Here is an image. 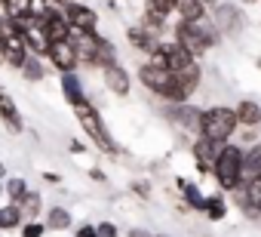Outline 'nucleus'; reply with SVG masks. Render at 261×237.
<instances>
[{
  "mask_svg": "<svg viewBox=\"0 0 261 237\" xmlns=\"http://www.w3.org/2000/svg\"><path fill=\"white\" fill-rule=\"evenodd\" d=\"M22 212H28V216H37L40 212V194L37 191H28L25 197H22V206H19Z\"/></svg>",
  "mask_w": 261,
  "mask_h": 237,
  "instance_id": "nucleus-28",
  "label": "nucleus"
},
{
  "mask_svg": "<svg viewBox=\"0 0 261 237\" xmlns=\"http://www.w3.org/2000/svg\"><path fill=\"white\" fill-rule=\"evenodd\" d=\"M105 86H108L114 96H126V92H129V74H126V68L117 65V62L105 65Z\"/></svg>",
  "mask_w": 261,
  "mask_h": 237,
  "instance_id": "nucleus-12",
  "label": "nucleus"
},
{
  "mask_svg": "<svg viewBox=\"0 0 261 237\" xmlns=\"http://www.w3.org/2000/svg\"><path fill=\"white\" fill-rule=\"evenodd\" d=\"M31 10H34V0H4L7 19H25L31 16Z\"/></svg>",
  "mask_w": 261,
  "mask_h": 237,
  "instance_id": "nucleus-21",
  "label": "nucleus"
},
{
  "mask_svg": "<svg viewBox=\"0 0 261 237\" xmlns=\"http://www.w3.org/2000/svg\"><path fill=\"white\" fill-rule=\"evenodd\" d=\"M22 237H43V225H37V222H28V225L22 228Z\"/></svg>",
  "mask_w": 261,
  "mask_h": 237,
  "instance_id": "nucleus-33",
  "label": "nucleus"
},
{
  "mask_svg": "<svg viewBox=\"0 0 261 237\" xmlns=\"http://www.w3.org/2000/svg\"><path fill=\"white\" fill-rule=\"evenodd\" d=\"M62 16L71 25V31H95V25H98V16L86 4H68Z\"/></svg>",
  "mask_w": 261,
  "mask_h": 237,
  "instance_id": "nucleus-9",
  "label": "nucleus"
},
{
  "mask_svg": "<svg viewBox=\"0 0 261 237\" xmlns=\"http://www.w3.org/2000/svg\"><path fill=\"white\" fill-rule=\"evenodd\" d=\"M40 31L46 34V40L49 43H62V40H68L71 37V25L65 22V16L62 13H56V10H46V13H40Z\"/></svg>",
  "mask_w": 261,
  "mask_h": 237,
  "instance_id": "nucleus-8",
  "label": "nucleus"
},
{
  "mask_svg": "<svg viewBox=\"0 0 261 237\" xmlns=\"http://www.w3.org/2000/svg\"><path fill=\"white\" fill-rule=\"evenodd\" d=\"M212 173H215V179H218V185H221L224 191H233V188H240L243 151H240V148H233V145H224V148L218 151L215 163H212Z\"/></svg>",
  "mask_w": 261,
  "mask_h": 237,
  "instance_id": "nucleus-5",
  "label": "nucleus"
},
{
  "mask_svg": "<svg viewBox=\"0 0 261 237\" xmlns=\"http://www.w3.org/2000/svg\"><path fill=\"white\" fill-rule=\"evenodd\" d=\"M200 4H203V7H206V4H215V0H200Z\"/></svg>",
  "mask_w": 261,
  "mask_h": 237,
  "instance_id": "nucleus-35",
  "label": "nucleus"
},
{
  "mask_svg": "<svg viewBox=\"0 0 261 237\" xmlns=\"http://www.w3.org/2000/svg\"><path fill=\"white\" fill-rule=\"evenodd\" d=\"M139 77H142V83L151 89V92H157V96H163V99H169V102H175V105H181L188 96H191V89L172 74V71H166V68H157V65H142V71H139Z\"/></svg>",
  "mask_w": 261,
  "mask_h": 237,
  "instance_id": "nucleus-2",
  "label": "nucleus"
},
{
  "mask_svg": "<svg viewBox=\"0 0 261 237\" xmlns=\"http://www.w3.org/2000/svg\"><path fill=\"white\" fill-rule=\"evenodd\" d=\"M22 37H25V46H31L34 53H46V50H49V40H46V34L40 31V25H31Z\"/></svg>",
  "mask_w": 261,
  "mask_h": 237,
  "instance_id": "nucleus-22",
  "label": "nucleus"
},
{
  "mask_svg": "<svg viewBox=\"0 0 261 237\" xmlns=\"http://www.w3.org/2000/svg\"><path fill=\"white\" fill-rule=\"evenodd\" d=\"M151 65L172 71L191 92H194L197 83H200V65H197L194 56H191L185 46H178V43H160V46L151 53Z\"/></svg>",
  "mask_w": 261,
  "mask_h": 237,
  "instance_id": "nucleus-1",
  "label": "nucleus"
},
{
  "mask_svg": "<svg viewBox=\"0 0 261 237\" xmlns=\"http://www.w3.org/2000/svg\"><path fill=\"white\" fill-rule=\"evenodd\" d=\"M221 148H224L221 142H212V139H203V136H200V142L194 145V157H197V170H200V173H209Z\"/></svg>",
  "mask_w": 261,
  "mask_h": 237,
  "instance_id": "nucleus-11",
  "label": "nucleus"
},
{
  "mask_svg": "<svg viewBox=\"0 0 261 237\" xmlns=\"http://www.w3.org/2000/svg\"><path fill=\"white\" fill-rule=\"evenodd\" d=\"M7 194H10L13 200H22V197L28 194V185H25V179H10V182H7Z\"/></svg>",
  "mask_w": 261,
  "mask_h": 237,
  "instance_id": "nucleus-30",
  "label": "nucleus"
},
{
  "mask_svg": "<svg viewBox=\"0 0 261 237\" xmlns=\"http://www.w3.org/2000/svg\"><path fill=\"white\" fill-rule=\"evenodd\" d=\"M49 59H53V65L59 68V71H74V65H77V53H74V46H71V40H62V43H49Z\"/></svg>",
  "mask_w": 261,
  "mask_h": 237,
  "instance_id": "nucleus-10",
  "label": "nucleus"
},
{
  "mask_svg": "<svg viewBox=\"0 0 261 237\" xmlns=\"http://www.w3.org/2000/svg\"><path fill=\"white\" fill-rule=\"evenodd\" d=\"M0 191H4V185H0Z\"/></svg>",
  "mask_w": 261,
  "mask_h": 237,
  "instance_id": "nucleus-37",
  "label": "nucleus"
},
{
  "mask_svg": "<svg viewBox=\"0 0 261 237\" xmlns=\"http://www.w3.org/2000/svg\"><path fill=\"white\" fill-rule=\"evenodd\" d=\"M95 237H117V225H111V222L95 225Z\"/></svg>",
  "mask_w": 261,
  "mask_h": 237,
  "instance_id": "nucleus-32",
  "label": "nucleus"
},
{
  "mask_svg": "<svg viewBox=\"0 0 261 237\" xmlns=\"http://www.w3.org/2000/svg\"><path fill=\"white\" fill-rule=\"evenodd\" d=\"M261 179V145H255L249 154H243V173H240V185Z\"/></svg>",
  "mask_w": 261,
  "mask_h": 237,
  "instance_id": "nucleus-13",
  "label": "nucleus"
},
{
  "mask_svg": "<svg viewBox=\"0 0 261 237\" xmlns=\"http://www.w3.org/2000/svg\"><path fill=\"white\" fill-rule=\"evenodd\" d=\"M77 237H95V228L92 225H80L77 228Z\"/></svg>",
  "mask_w": 261,
  "mask_h": 237,
  "instance_id": "nucleus-34",
  "label": "nucleus"
},
{
  "mask_svg": "<svg viewBox=\"0 0 261 237\" xmlns=\"http://www.w3.org/2000/svg\"><path fill=\"white\" fill-rule=\"evenodd\" d=\"M22 71H25V77H28V80H40V77H43V65H40L37 59H31V56L25 59Z\"/></svg>",
  "mask_w": 261,
  "mask_h": 237,
  "instance_id": "nucleus-29",
  "label": "nucleus"
},
{
  "mask_svg": "<svg viewBox=\"0 0 261 237\" xmlns=\"http://www.w3.org/2000/svg\"><path fill=\"white\" fill-rule=\"evenodd\" d=\"M129 43H133L136 50H145V53H154V50L160 46L148 28H133V31H129Z\"/></svg>",
  "mask_w": 261,
  "mask_h": 237,
  "instance_id": "nucleus-20",
  "label": "nucleus"
},
{
  "mask_svg": "<svg viewBox=\"0 0 261 237\" xmlns=\"http://www.w3.org/2000/svg\"><path fill=\"white\" fill-rule=\"evenodd\" d=\"M19 219H22L19 206H4V209H0V228H16Z\"/></svg>",
  "mask_w": 261,
  "mask_h": 237,
  "instance_id": "nucleus-27",
  "label": "nucleus"
},
{
  "mask_svg": "<svg viewBox=\"0 0 261 237\" xmlns=\"http://www.w3.org/2000/svg\"><path fill=\"white\" fill-rule=\"evenodd\" d=\"M233 117H237V124H243V127H255V124H261V105L252 102V99H243L233 108Z\"/></svg>",
  "mask_w": 261,
  "mask_h": 237,
  "instance_id": "nucleus-14",
  "label": "nucleus"
},
{
  "mask_svg": "<svg viewBox=\"0 0 261 237\" xmlns=\"http://www.w3.org/2000/svg\"><path fill=\"white\" fill-rule=\"evenodd\" d=\"M62 92H65V99H68L71 105L86 102V99H83V83H80V77H77L74 71H68V74L62 77Z\"/></svg>",
  "mask_w": 261,
  "mask_h": 237,
  "instance_id": "nucleus-17",
  "label": "nucleus"
},
{
  "mask_svg": "<svg viewBox=\"0 0 261 237\" xmlns=\"http://www.w3.org/2000/svg\"><path fill=\"white\" fill-rule=\"evenodd\" d=\"M175 43L178 46H185L191 56H197V53H203V50H209L212 43H215V31L200 19V22H181L178 28H175Z\"/></svg>",
  "mask_w": 261,
  "mask_h": 237,
  "instance_id": "nucleus-6",
  "label": "nucleus"
},
{
  "mask_svg": "<svg viewBox=\"0 0 261 237\" xmlns=\"http://www.w3.org/2000/svg\"><path fill=\"white\" fill-rule=\"evenodd\" d=\"M203 209H206V216L212 219V222H221L224 219V212H227V206H224V197H206L203 200Z\"/></svg>",
  "mask_w": 261,
  "mask_h": 237,
  "instance_id": "nucleus-23",
  "label": "nucleus"
},
{
  "mask_svg": "<svg viewBox=\"0 0 261 237\" xmlns=\"http://www.w3.org/2000/svg\"><path fill=\"white\" fill-rule=\"evenodd\" d=\"M175 7L181 13V22H200L206 16V7L200 4V0H175Z\"/></svg>",
  "mask_w": 261,
  "mask_h": 237,
  "instance_id": "nucleus-19",
  "label": "nucleus"
},
{
  "mask_svg": "<svg viewBox=\"0 0 261 237\" xmlns=\"http://www.w3.org/2000/svg\"><path fill=\"white\" fill-rule=\"evenodd\" d=\"M0 176H4V163H0Z\"/></svg>",
  "mask_w": 261,
  "mask_h": 237,
  "instance_id": "nucleus-36",
  "label": "nucleus"
},
{
  "mask_svg": "<svg viewBox=\"0 0 261 237\" xmlns=\"http://www.w3.org/2000/svg\"><path fill=\"white\" fill-rule=\"evenodd\" d=\"M215 22H218V28H221L224 34H237L240 25H243V16H240L237 7H218V10H215Z\"/></svg>",
  "mask_w": 261,
  "mask_h": 237,
  "instance_id": "nucleus-15",
  "label": "nucleus"
},
{
  "mask_svg": "<svg viewBox=\"0 0 261 237\" xmlns=\"http://www.w3.org/2000/svg\"><path fill=\"white\" fill-rule=\"evenodd\" d=\"M74 114H77L80 127L86 130V136L92 139V145H95V148H101V151H108V154H117V142L111 139L108 127L101 124V114H98V111H95L89 102H80V105H74Z\"/></svg>",
  "mask_w": 261,
  "mask_h": 237,
  "instance_id": "nucleus-3",
  "label": "nucleus"
},
{
  "mask_svg": "<svg viewBox=\"0 0 261 237\" xmlns=\"http://www.w3.org/2000/svg\"><path fill=\"white\" fill-rule=\"evenodd\" d=\"M148 7H151V10H157L160 16H166L169 10H175V0H148Z\"/></svg>",
  "mask_w": 261,
  "mask_h": 237,
  "instance_id": "nucleus-31",
  "label": "nucleus"
},
{
  "mask_svg": "<svg viewBox=\"0 0 261 237\" xmlns=\"http://www.w3.org/2000/svg\"><path fill=\"white\" fill-rule=\"evenodd\" d=\"M0 59L10 62V65H16V68H22L25 59H28L25 37H22V31L13 28L10 19H4V28H0Z\"/></svg>",
  "mask_w": 261,
  "mask_h": 237,
  "instance_id": "nucleus-7",
  "label": "nucleus"
},
{
  "mask_svg": "<svg viewBox=\"0 0 261 237\" xmlns=\"http://www.w3.org/2000/svg\"><path fill=\"white\" fill-rule=\"evenodd\" d=\"M233 127H237V117H233L230 108H209L200 117V136L212 139V142H221V145L230 139Z\"/></svg>",
  "mask_w": 261,
  "mask_h": 237,
  "instance_id": "nucleus-4",
  "label": "nucleus"
},
{
  "mask_svg": "<svg viewBox=\"0 0 261 237\" xmlns=\"http://www.w3.org/2000/svg\"><path fill=\"white\" fill-rule=\"evenodd\" d=\"M46 225H49V228H56V231H62V228H68V225H71V212H68V209H62V206H53V209H49V216H46Z\"/></svg>",
  "mask_w": 261,
  "mask_h": 237,
  "instance_id": "nucleus-25",
  "label": "nucleus"
},
{
  "mask_svg": "<svg viewBox=\"0 0 261 237\" xmlns=\"http://www.w3.org/2000/svg\"><path fill=\"white\" fill-rule=\"evenodd\" d=\"M0 121H4L13 133H22V117H19V108H16V102H13L7 92H0Z\"/></svg>",
  "mask_w": 261,
  "mask_h": 237,
  "instance_id": "nucleus-16",
  "label": "nucleus"
},
{
  "mask_svg": "<svg viewBox=\"0 0 261 237\" xmlns=\"http://www.w3.org/2000/svg\"><path fill=\"white\" fill-rule=\"evenodd\" d=\"M169 111H172V117H175L178 124H185V127H191V130H197V133H200V117H203V114H200L197 108H188V105H172Z\"/></svg>",
  "mask_w": 261,
  "mask_h": 237,
  "instance_id": "nucleus-18",
  "label": "nucleus"
},
{
  "mask_svg": "<svg viewBox=\"0 0 261 237\" xmlns=\"http://www.w3.org/2000/svg\"><path fill=\"white\" fill-rule=\"evenodd\" d=\"M178 188L185 191V197H188V203H191L194 209H203V200H206V197H203V194H200V191L188 182V179H178Z\"/></svg>",
  "mask_w": 261,
  "mask_h": 237,
  "instance_id": "nucleus-26",
  "label": "nucleus"
},
{
  "mask_svg": "<svg viewBox=\"0 0 261 237\" xmlns=\"http://www.w3.org/2000/svg\"><path fill=\"white\" fill-rule=\"evenodd\" d=\"M240 203L243 206H252V209H261V179L249 182V191L240 194Z\"/></svg>",
  "mask_w": 261,
  "mask_h": 237,
  "instance_id": "nucleus-24",
  "label": "nucleus"
}]
</instances>
